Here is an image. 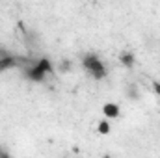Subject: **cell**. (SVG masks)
Wrapping results in <instances>:
<instances>
[{
  "label": "cell",
  "mask_w": 160,
  "mask_h": 158,
  "mask_svg": "<svg viewBox=\"0 0 160 158\" xmlns=\"http://www.w3.org/2000/svg\"><path fill=\"white\" fill-rule=\"evenodd\" d=\"M153 89H155V91H157V93L160 95V82H157V80L153 82Z\"/></svg>",
  "instance_id": "30bf717a"
},
{
  "label": "cell",
  "mask_w": 160,
  "mask_h": 158,
  "mask_svg": "<svg viewBox=\"0 0 160 158\" xmlns=\"http://www.w3.org/2000/svg\"><path fill=\"white\" fill-rule=\"evenodd\" d=\"M102 158H112V156H110V155H104V156H102Z\"/></svg>",
  "instance_id": "4fadbf2b"
},
{
  "label": "cell",
  "mask_w": 160,
  "mask_h": 158,
  "mask_svg": "<svg viewBox=\"0 0 160 158\" xmlns=\"http://www.w3.org/2000/svg\"><path fill=\"white\" fill-rule=\"evenodd\" d=\"M0 158H13V156H11V155H9V153H8V151H4V153H2V155H0Z\"/></svg>",
  "instance_id": "8fae6325"
},
{
  "label": "cell",
  "mask_w": 160,
  "mask_h": 158,
  "mask_svg": "<svg viewBox=\"0 0 160 158\" xmlns=\"http://www.w3.org/2000/svg\"><path fill=\"white\" fill-rule=\"evenodd\" d=\"M58 69H60V73H69V71L73 69V63H71V60H62Z\"/></svg>",
  "instance_id": "ba28073f"
},
{
  "label": "cell",
  "mask_w": 160,
  "mask_h": 158,
  "mask_svg": "<svg viewBox=\"0 0 160 158\" xmlns=\"http://www.w3.org/2000/svg\"><path fill=\"white\" fill-rule=\"evenodd\" d=\"M19 63H21V58H17V56L9 54V56H6V58H2V60H0V73L9 71V69L17 67Z\"/></svg>",
  "instance_id": "3957f363"
},
{
  "label": "cell",
  "mask_w": 160,
  "mask_h": 158,
  "mask_svg": "<svg viewBox=\"0 0 160 158\" xmlns=\"http://www.w3.org/2000/svg\"><path fill=\"white\" fill-rule=\"evenodd\" d=\"M97 132H99V134H110V123H108V119H102V121L99 123Z\"/></svg>",
  "instance_id": "52a82bcc"
},
{
  "label": "cell",
  "mask_w": 160,
  "mask_h": 158,
  "mask_svg": "<svg viewBox=\"0 0 160 158\" xmlns=\"http://www.w3.org/2000/svg\"><path fill=\"white\" fill-rule=\"evenodd\" d=\"M119 63L123 67H127V69H132L134 63H136V58H134L132 52H121L119 54Z\"/></svg>",
  "instance_id": "5b68a950"
},
{
  "label": "cell",
  "mask_w": 160,
  "mask_h": 158,
  "mask_svg": "<svg viewBox=\"0 0 160 158\" xmlns=\"http://www.w3.org/2000/svg\"><path fill=\"white\" fill-rule=\"evenodd\" d=\"M127 95H128V99H132V101H138V99H140V91H138V87H136L134 84H132V86L128 87Z\"/></svg>",
  "instance_id": "9c48e42d"
},
{
  "label": "cell",
  "mask_w": 160,
  "mask_h": 158,
  "mask_svg": "<svg viewBox=\"0 0 160 158\" xmlns=\"http://www.w3.org/2000/svg\"><path fill=\"white\" fill-rule=\"evenodd\" d=\"M82 67H84L95 80H102L106 77V67H104L102 60H101L99 56H95V54H86V56L82 58Z\"/></svg>",
  "instance_id": "6da1fadb"
},
{
  "label": "cell",
  "mask_w": 160,
  "mask_h": 158,
  "mask_svg": "<svg viewBox=\"0 0 160 158\" xmlns=\"http://www.w3.org/2000/svg\"><path fill=\"white\" fill-rule=\"evenodd\" d=\"M36 63H38V67H39L45 75H52L54 73V65H52V62L48 58H39Z\"/></svg>",
  "instance_id": "8992f818"
},
{
  "label": "cell",
  "mask_w": 160,
  "mask_h": 158,
  "mask_svg": "<svg viewBox=\"0 0 160 158\" xmlns=\"http://www.w3.org/2000/svg\"><path fill=\"white\" fill-rule=\"evenodd\" d=\"M24 77H26V80H30V82H38V84L47 78V75L38 67V63H32L30 67H26V69H24Z\"/></svg>",
  "instance_id": "7a4b0ae2"
},
{
  "label": "cell",
  "mask_w": 160,
  "mask_h": 158,
  "mask_svg": "<svg viewBox=\"0 0 160 158\" xmlns=\"http://www.w3.org/2000/svg\"><path fill=\"white\" fill-rule=\"evenodd\" d=\"M2 153H4V147H2V145H0V155H2Z\"/></svg>",
  "instance_id": "7c38bea8"
},
{
  "label": "cell",
  "mask_w": 160,
  "mask_h": 158,
  "mask_svg": "<svg viewBox=\"0 0 160 158\" xmlns=\"http://www.w3.org/2000/svg\"><path fill=\"white\" fill-rule=\"evenodd\" d=\"M102 114H104L106 119H118L119 114H121V110L116 102H106V104L102 106Z\"/></svg>",
  "instance_id": "277c9868"
}]
</instances>
